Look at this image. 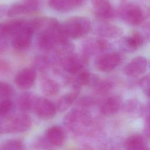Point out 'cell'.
<instances>
[{
	"mask_svg": "<svg viewBox=\"0 0 150 150\" xmlns=\"http://www.w3.org/2000/svg\"><path fill=\"white\" fill-rule=\"evenodd\" d=\"M67 38L79 39L87 35L91 29V22L85 16H74L67 19L61 25Z\"/></svg>",
	"mask_w": 150,
	"mask_h": 150,
	"instance_id": "1",
	"label": "cell"
},
{
	"mask_svg": "<svg viewBox=\"0 0 150 150\" xmlns=\"http://www.w3.org/2000/svg\"><path fill=\"white\" fill-rule=\"evenodd\" d=\"M4 133H21L28 131L32 127L31 118L24 113L12 114L0 121Z\"/></svg>",
	"mask_w": 150,
	"mask_h": 150,
	"instance_id": "2",
	"label": "cell"
},
{
	"mask_svg": "<svg viewBox=\"0 0 150 150\" xmlns=\"http://www.w3.org/2000/svg\"><path fill=\"white\" fill-rule=\"evenodd\" d=\"M91 122L90 113L83 108H74L70 111L64 118V125L73 131H79L88 126Z\"/></svg>",
	"mask_w": 150,
	"mask_h": 150,
	"instance_id": "3",
	"label": "cell"
},
{
	"mask_svg": "<svg viewBox=\"0 0 150 150\" xmlns=\"http://www.w3.org/2000/svg\"><path fill=\"white\" fill-rule=\"evenodd\" d=\"M87 62V56L84 54L80 55L68 53L63 57L62 65L63 69L66 72L71 75H75L84 69Z\"/></svg>",
	"mask_w": 150,
	"mask_h": 150,
	"instance_id": "4",
	"label": "cell"
},
{
	"mask_svg": "<svg viewBox=\"0 0 150 150\" xmlns=\"http://www.w3.org/2000/svg\"><path fill=\"white\" fill-rule=\"evenodd\" d=\"M34 30L29 22H26L23 27L13 36L12 45L13 48L18 50H25L29 47Z\"/></svg>",
	"mask_w": 150,
	"mask_h": 150,
	"instance_id": "5",
	"label": "cell"
},
{
	"mask_svg": "<svg viewBox=\"0 0 150 150\" xmlns=\"http://www.w3.org/2000/svg\"><path fill=\"white\" fill-rule=\"evenodd\" d=\"M120 16L127 23L137 26L144 20V13L141 8L134 4L124 5L121 9Z\"/></svg>",
	"mask_w": 150,
	"mask_h": 150,
	"instance_id": "6",
	"label": "cell"
},
{
	"mask_svg": "<svg viewBox=\"0 0 150 150\" xmlns=\"http://www.w3.org/2000/svg\"><path fill=\"white\" fill-rule=\"evenodd\" d=\"M121 57L117 52L105 53L100 55L96 60V68L102 72L113 70L120 63Z\"/></svg>",
	"mask_w": 150,
	"mask_h": 150,
	"instance_id": "7",
	"label": "cell"
},
{
	"mask_svg": "<svg viewBox=\"0 0 150 150\" xmlns=\"http://www.w3.org/2000/svg\"><path fill=\"white\" fill-rule=\"evenodd\" d=\"M148 66V60L143 56H137L132 59L124 67L125 75L135 77L144 74Z\"/></svg>",
	"mask_w": 150,
	"mask_h": 150,
	"instance_id": "8",
	"label": "cell"
},
{
	"mask_svg": "<svg viewBox=\"0 0 150 150\" xmlns=\"http://www.w3.org/2000/svg\"><path fill=\"white\" fill-rule=\"evenodd\" d=\"M110 43L106 40L101 38H90L86 40L83 46L84 54L95 55L107 50Z\"/></svg>",
	"mask_w": 150,
	"mask_h": 150,
	"instance_id": "9",
	"label": "cell"
},
{
	"mask_svg": "<svg viewBox=\"0 0 150 150\" xmlns=\"http://www.w3.org/2000/svg\"><path fill=\"white\" fill-rule=\"evenodd\" d=\"M34 111L40 118L48 120L54 116L57 110L56 105L48 99L43 97H38Z\"/></svg>",
	"mask_w": 150,
	"mask_h": 150,
	"instance_id": "10",
	"label": "cell"
},
{
	"mask_svg": "<svg viewBox=\"0 0 150 150\" xmlns=\"http://www.w3.org/2000/svg\"><path fill=\"white\" fill-rule=\"evenodd\" d=\"M122 100L118 95H114L105 98L100 107V112L104 116H111L116 114L121 108Z\"/></svg>",
	"mask_w": 150,
	"mask_h": 150,
	"instance_id": "11",
	"label": "cell"
},
{
	"mask_svg": "<svg viewBox=\"0 0 150 150\" xmlns=\"http://www.w3.org/2000/svg\"><path fill=\"white\" fill-rule=\"evenodd\" d=\"M36 78L35 70L31 67L23 69L19 71L15 76V81L21 88L28 89L34 84Z\"/></svg>",
	"mask_w": 150,
	"mask_h": 150,
	"instance_id": "12",
	"label": "cell"
},
{
	"mask_svg": "<svg viewBox=\"0 0 150 150\" xmlns=\"http://www.w3.org/2000/svg\"><path fill=\"white\" fill-rule=\"evenodd\" d=\"M96 15L102 19H111L114 17V11L108 0H92Z\"/></svg>",
	"mask_w": 150,
	"mask_h": 150,
	"instance_id": "13",
	"label": "cell"
},
{
	"mask_svg": "<svg viewBox=\"0 0 150 150\" xmlns=\"http://www.w3.org/2000/svg\"><path fill=\"white\" fill-rule=\"evenodd\" d=\"M144 42V36L139 32L135 31L130 36L121 39L120 46L126 52H133L141 47Z\"/></svg>",
	"mask_w": 150,
	"mask_h": 150,
	"instance_id": "14",
	"label": "cell"
},
{
	"mask_svg": "<svg viewBox=\"0 0 150 150\" xmlns=\"http://www.w3.org/2000/svg\"><path fill=\"white\" fill-rule=\"evenodd\" d=\"M65 132L63 129L57 125L49 127L45 133L46 141L50 145L56 146H59L63 145L65 141Z\"/></svg>",
	"mask_w": 150,
	"mask_h": 150,
	"instance_id": "15",
	"label": "cell"
},
{
	"mask_svg": "<svg viewBox=\"0 0 150 150\" xmlns=\"http://www.w3.org/2000/svg\"><path fill=\"white\" fill-rule=\"evenodd\" d=\"M75 75L74 85L76 88L87 86L94 87L100 79L97 75L92 74L85 69L81 70Z\"/></svg>",
	"mask_w": 150,
	"mask_h": 150,
	"instance_id": "16",
	"label": "cell"
},
{
	"mask_svg": "<svg viewBox=\"0 0 150 150\" xmlns=\"http://www.w3.org/2000/svg\"><path fill=\"white\" fill-rule=\"evenodd\" d=\"M96 32L98 36L102 38H117L122 35L123 30L118 26L104 23L97 26Z\"/></svg>",
	"mask_w": 150,
	"mask_h": 150,
	"instance_id": "17",
	"label": "cell"
},
{
	"mask_svg": "<svg viewBox=\"0 0 150 150\" xmlns=\"http://www.w3.org/2000/svg\"><path fill=\"white\" fill-rule=\"evenodd\" d=\"M38 97L32 92H25L21 94L18 99V105L23 112L34 110Z\"/></svg>",
	"mask_w": 150,
	"mask_h": 150,
	"instance_id": "18",
	"label": "cell"
},
{
	"mask_svg": "<svg viewBox=\"0 0 150 150\" xmlns=\"http://www.w3.org/2000/svg\"><path fill=\"white\" fill-rule=\"evenodd\" d=\"M79 91H74L63 95L58 100L56 105V110L59 112H63L69 108L75 101L79 96Z\"/></svg>",
	"mask_w": 150,
	"mask_h": 150,
	"instance_id": "19",
	"label": "cell"
},
{
	"mask_svg": "<svg viewBox=\"0 0 150 150\" xmlns=\"http://www.w3.org/2000/svg\"><path fill=\"white\" fill-rule=\"evenodd\" d=\"M125 145L126 148L129 150H144L146 149L144 138L138 134L129 137L125 141Z\"/></svg>",
	"mask_w": 150,
	"mask_h": 150,
	"instance_id": "20",
	"label": "cell"
},
{
	"mask_svg": "<svg viewBox=\"0 0 150 150\" xmlns=\"http://www.w3.org/2000/svg\"><path fill=\"white\" fill-rule=\"evenodd\" d=\"M41 88L45 95L53 96L58 93L59 86L56 81L47 77L43 79L41 83Z\"/></svg>",
	"mask_w": 150,
	"mask_h": 150,
	"instance_id": "21",
	"label": "cell"
},
{
	"mask_svg": "<svg viewBox=\"0 0 150 150\" xmlns=\"http://www.w3.org/2000/svg\"><path fill=\"white\" fill-rule=\"evenodd\" d=\"M15 104L10 98L3 99L0 102V121L13 114Z\"/></svg>",
	"mask_w": 150,
	"mask_h": 150,
	"instance_id": "22",
	"label": "cell"
},
{
	"mask_svg": "<svg viewBox=\"0 0 150 150\" xmlns=\"http://www.w3.org/2000/svg\"><path fill=\"white\" fill-rule=\"evenodd\" d=\"M50 6L59 12H68L73 9L69 0H49Z\"/></svg>",
	"mask_w": 150,
	"mask_h": 150,
	"instance_id": "23",
	"label": "cell"
},
{
	"mask_svg": "<svg viewBox=\"0 0 150 150\" xmlns=\"http://www.w3.org/2000/svg\"><path fill=\"white\" fill-rule=\"evenodd\" d=\"M24 148V144L19 139H9L0 145L1 150H20Z\"/></svg>",
	"mask_w": 150,
	"mask_h": 150,
	"instance_id": "24",
	"label": "cell"
},
{
	"mask_svg": "<svg viewBox=\"0 0 150 150\" xmlns=\"http://www.w3.org/2000/svg\"><path fill=\"white\" fill-rule=\"evenodd\" d=\"M93 87L94 88L96 93L104 95L108 93L113 88V83L108 80L99 79Z\"/></svg>",
	"mask_w": 150,
	"mask_h": 150,
	"instance_id": "25",
	"label": "cell"
},
{
	"mask_svg": "<svg viewBox=\"0 0 150 150\" xmlns=\"http://www.w3.org/2000/svg\"><path fill=\"white\" fill-rule=\"evenodd\" d=\"M14 93V88L10 84L0 81V98H10Z\"/></svg>",
	"mask_w": 150,
	"mask_h": 150,
	"instance_id": "26",
	"label": "cell"
},
{
	"mask_svg": "<svg viewBox=\"0 0 150 150\" xmlns=\"http://www.w3.org/2000/svg\"><path fill=\"white\" fill-rule=\"evenodd\" d=\"M25 13H28L23 5L22 4L16 3L8 8L6 15L9 17H12Z\"/></svg>",
	"mask_w": 150,
	"mask_h": 150,
	"instance_id": "27",
	"label": "cell"
},
{
	"mask_svg": "<svg viewBox=\"0 0 150 150\" xmlns=\"http://www.w3.org/2000/svg\"><path fill=\"white\" fill-rule=\"evenodd\" d=\"M22 4L28 13L33 12L38 9L40 6V1L39 0H23Z\"/></svg>",
	"mask_w": 150,
	"mask_h": 150,
	"instance_id": "28",
	"label": "cell"
},
{
	"mask_svg": "<svg viewBox=\"0 0 150 150\" xmlns=\"http://www.w3.org/2000/svg\"><path fill=\"white\" fill-rule=\"evenodd\" d=\"M139 85L141 88H142V90L144 93V94L148 97L149 94V74H147L141 78V79L139 80Z\"/></svg>",
	"mask_w": 150,
	"mask_h": 150,
	"instance_id": "29",
	"label": "cell"
},
{
	"mask_svg": "<svg viewBox=\"0 0 150 150\" xmlns=\"http://www.w3.org/2000/svg\"><path fill=\"white\" fill-rule=\"evenodd\" d=\"M95 103V99L90 96H84L77 101V105L80 107H86L93 105Z\"/></svg>",
	"mask_w": 150,
	"mask_h": 150,
	"instance_id": "30",
	"label": "cell"
},
{
	"mask_svg": "<svg viewBox=\"0 0 150 150\" xmlns=\"http://www.w3.org/2000/svg\"><path fill=\"white\" fill-rule=\"evenodd\" d=\"M8 46V41L6 39L5 37L0 38V54L5 52Z\"/></svg>",
	"mask_w": 150,
	"mask_h": 150,
	"instance_id": "31",
	"label": "cell"
},
{
	"mask_svg": "<svg viewBox=\"0 0 150 150\" xmlns=\"http://www.w3.org/2000/svg\"><path fill=\"white\" fill-rule=\"evenodd\" d=\"M70 3H71V5L73 7V8H77V7H79L80 6L84 0H69Z\"/></svg>",
	"mask_w": 150,
	"mask_h": 150,
	"instance_id": "32",
	"label": "cell"
},
{
	"mask_svg": "<svg viewBox=\"0 0 150 150\" xmlns=\"http://www.w3.org/2000/svg\"><path fill=\"white\" fill-rule=\"evenodd\" d=\"M8 10V6L5 4L0 5V19L6 15Z\"/></svg>",
	"mask_w": 150,
	"mask_h": 150,
	"instance_id": "33",
	"label": "cell"
},
{
	"mask_svg": "<svg viewBox=\"0 0 150 150\" xmlns=\"http://www.w3.org/2000/svg\"><path fill=\"white\" fill-rule=\"evenodd\" d=\"M3 37L6 38V36L5 34L3 23H1V24H0V38H3Z\"/></svg>",
	"mask_w": 150,
	"mask_h": 150,
	"instance_id": "34",
	"label": "cell"
},
{
	"mask_svg": "<svg viewBox=\"0 0 150 150\" xmlns=\"http://www.w3.org/2000/svg\"><path fill=\"white\" fill-rule=\"evenodd\" d=\"M4 134V132H3L2 128L1 126V124H0V135H1V134Z\"/></svg>",
	"mask_w": 150,
	"mask_h": 150,
	"instance_id": "35",
	"label": "cell"
}]
</instances>
